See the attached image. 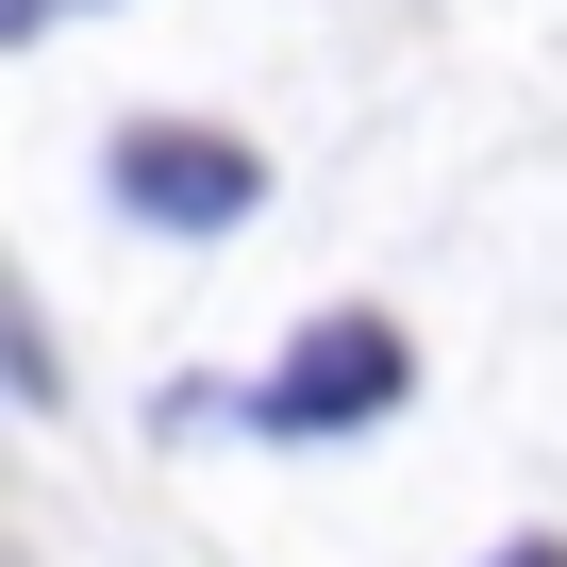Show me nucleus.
Segmentation results:
<instances>
[{
  "label": "nucleus",
  "instance_id": "3",
  "mask_svg": "<svg viewBox=\"0 0 567 567\" xmlns=\"http://www.w3.org/2000/svg\"><path fill=\"white\" fill-rule=\"evenodd\" d=\"M51 18H68V0H0V34H51Z\"/></svg>",
  "mask_w": 567,
  "mask_h": 567
},
{
  "label": "nucleus",
  "instance_id": "1",
  "mask_svg": "<svg viewBox=\"0 0 567 567\" xmlns=\"http://www.w3.org/2000/svg\"><path fill=\"white\" fill-rule=\"evenodd\" d=\"M401 401H417L401 318H318L301 351L250 384V434H368V417H401Z\"/></svg>",
  "mask_w": 567,
  "mask_h": 567
},
{
  "label": "nucleus",
  "instance_id": "4",
  "mask_svg": "<svg viewBox=\"0 0 567 567\" xmlns=\"http://www.w3.org/2000/svg\"><path fill=\"white\" fill-rule=\"evenodd\" d=\"M501 567H567V550H550V534H534V550H501Z\"/></svg>",
  "mask_w": 567,
  "mask_h": 567
},
{
  "label": "nucleus",
  "instance_id": "2",
  "mask_svg": "<svg viewBox=\"0 0 567 567\" xmlns=\"http://www.w3.org/2000/svg\"><path fill=\"white\" fill-rule=\"evenodd\" d=\"M267 200V151H234L217 117H134L117 134V217H151V234H234Z\"/></svg>",
  "mask_w": 567,
  "mask_h": 567
}]
</instances>
